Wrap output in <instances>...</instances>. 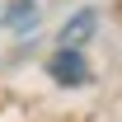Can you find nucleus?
Segmentation results:
<instances>
[{
  "label": "nucleus",
  "instance_id": "7ed1b4c3",
  "mask_svg": "<svg viewBox=\"0 0 122 122\" xmlns=\"http://www.w3.org/2000/svg\"><path fill=\"white\" fill-rule=\"evenodd\" d=\"M0 19H5V28H10V33H28V28H38V0H14Z\"/></svg>",
  "mask_w": 122,
  "mask_h": 122
},
{
  "label": "nucleus",
  "instance_id": "f03ea898",
  "mask_svg": "<svg viewBox=\"0 0 122 122\" xmlns=\"http://www.w3.org/2000/svg\"><path fill=\"white\" fill-rule=\"evenodd\" d=\"M94 28H99V14H94V10H75V14L61 24V38H56V42L61 47H85L94 38Z\"/></svg>",
  "mask_w": 122,
  "mask_h": 122
},
{
  "label": "nucleus",
  "instance_id": "f257e3e1",
  "mask_svg": "<svg viewBox=\"0 0 122 122\" xmlns=\"http://www.w3.org/2000/svg\"><path fill=\"white\" fill-rule=\"evenodd\" d=\"M47 75L56 80V85H89V61H85V52L80 47H61L56 56L47 61Z\"/></svg>",
  "mask_w": 122,
  "mask_h": 122
}]
</instances>
